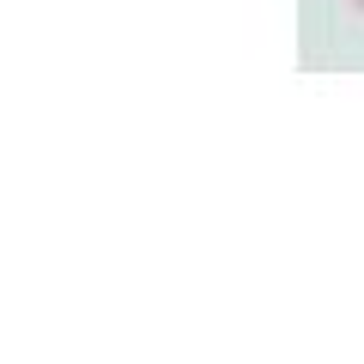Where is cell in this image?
<instances>
[{
	"label": "cell",
	"mask_w": 364,
	"mask_h": 364,
	"mask_svg": "<svg viewBox=\"0 0 364 364\" xmlns=\"http://www.w3.org/2000/svg\"><path fill=\"white\" fill-rule=\"evenodd\" d=\"M352 6H364V0H352Z\"/></svg>",
	"instance_id": "cell-1"
}]
</instances>
